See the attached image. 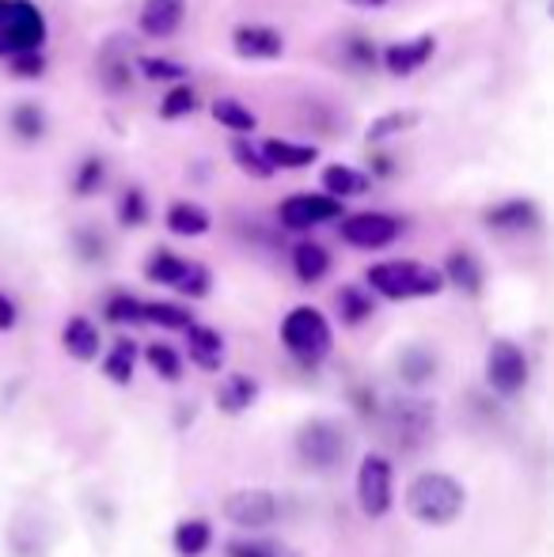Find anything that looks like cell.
I'll use <instances>...</instances> for the list:
<instances>
[{"mask_svg": "<svg viewBox=\"0 0 554 557\" xmlns=\"http://www.w3.org/2000/svg\"><path fill=\"white\" fill-rule=\"evenodd\" d=\"M467 490L444 470H421L415 482L407 485V512L410 520L426 528H448L464 516Z\"/></svg>", "mask_w": 554, "mask_h": 557, "instance_id": "obj_1", "label": "cell"}, {"mask_svg": "<svg viewBox=\"0 0 554 557\" xmlns=\"http://www.w3.org/2000/svg\"><path fill=\"white\" fill-rule=\"evenodd\" d=\"M369 293L384 296V300H421V296H436L444 288L441 270L415 258H395V262H377L365 273Z\"/></svg>", "mask_w": 554, "mask_h": 557, "instance_id": "obj_2", "label": "cell"}, {"mask_svg": "<svg viewBox=\"0 0 554 557\" xmlns=\"http://www.w3.org/2000/svg\"><path fill=\"white\" fill-rule=\"evenodd\" d=\"M296 459L308 470H319V474H331L342 462L354 455V436L346 433V425L334 418H311L296 429Z\"/></svg>", "mask_w": 554, "mask_h": 557, "instance_id": "obj_3", "label": "cell"}, {"mask_svg": "<svg viewBox=\"0 0 554 557\" xmlns=\"http://www.w3.org/2000/svg\"><path fill=\"white\" fill-rule=\"evenodd\" d=\"M281 345H285L288 357H293L300 368L323 364V357L334 345L331 323H327V315L319 308L300 304V308H293L285 319H281Z\"/></svg>", "mask_w": 554, "mask_h": 557, "instance_id": "obj_4", "label": "cell"}, {"mask_svg": "<svg viewBox=\"0 0 554 557\" xmlns=\"http://www.w3.org/2000/svg\"><path fill=\"white\" fill-rule=\"evenodd\" d=\"M436 425V406L426 398H395L380 413V429L399 451H418Z\"/></svg>", "mask_w": 554, "mask_h": 557, "instance_id": "obj_5", "label": "cell"}, {"mask_svg": "<svg viewBox=\"0 0 554 557\" xmlns=\"http://www.w3.org/2000/svg\"><path fill=\"white\" fill-rule=\"evenodd\" d=\"M357 505L369 520H384L395 505V467L387 455H365L357 467Z\"/></svg>", "mask_w": 554, "mask_h": 557, "instance_id": "obj_6", "label": "cell"}, {"mask_svg": "<svg viewBox=\"0 0 554 557\" xmlns=\"http://www.w3.org/2000/svg\"><path fill=\"white\" fill-rule=\"evenodd\" d=\"M42 46H46V15L30 0H12V12L0 23V61L42 50Z\"/></svg>", "mask_w": 554, "mask_h": 557, "instance_id": "obj_7", "label": "cell"}, {"mask_svg": "<svg viewBox=\"0 0 554 557\" xmlns=\"http://www.w3.org/2000/svg\"><path fill=\"white\" fill-rule=\"evenodd\" d=\"M528 375H532V364H528L525 349L509 337H497L487 349V383L494 395L502 398H517L520 391L528 387Z\"/></svg>", "mask_w": 554, "mask_h": 557, "instance_id": "obj_8", "label": "cell"}, {"mask_svg": "<svg viewBox=\"0 0 554 557\" xmlns=\"http://www.w3.org/2000/svg\"><path fill=\"white\" fill-rule=\"evenodd\" d=\"M403 224L392 213H377V209H365V213H349L342 216L338 235L357 250H384L399 239Z\"/></svg>", "mask_w": 554, "mask_h": 557, "instance_id": "obj_9", "label": "cell"}, {"mask_svg": "<svg viewBox=\"0 0 554 557\" xmlns=\"http://www.w3.org/2000/svg\"><path fill=\"white\" fill-rule=\"evenodd\" d=\"M221 512H224V520L236 523L239 531H262V528H270V523L278 520L281 505H278L274 490H259V485H255V490L229 493V497H224V505H221Z\"/></svg>", "mask_w": 554, "mask_h": 557, "instance_id": "obj_10", "label": "cell"}, {"mask_svg": "<svg viewBox=\"0 0 554 557\" xmlns=\"http://www.w3.org/2000/svg\"><path fill=\"white\" fill-rule=\"evenodd\" d=\"M342 201L327 198V194H293L278 206V221L288 232H311L319 224L342 221Z\"/></svg>", "mask_w": 554, "mask_h": 557, "instance_id": "obj_11", "label": "cell"}, {"mask_svg": "<svg viewBox=\"0 0 554 557\" xmlns=\"http://www.w3.org/2000/svg\"><path fill=\"white\" fill-rule=\"evenodd\" d=\"M130 53H134V46L126 38H107L103 50H99L96 69L107 96H130L134 91V58Z\"/></svg>", "mask_w": 554, "mask_h": 557, "instance_id": "obj_12", "label": "cell"}, {"mask_svg": "<svg viewBox=\"0 0 554 557\" xmlns=\"http://www.w3.org/2000/svg\"><path fill=\"white\" fill-rule=\"evenodd\" d=\"M482 224L502 235H532V232H540L543 216L532 198H509V201L490 206L487 213H482Z\"/></svg>", "mask_w": 554, "mask_h": 557, "instance_id": "obj_13", "label": "cell"}, {"mask_svg": "<svg viewBox=\"0 0 554 557\" xmlns=\"http://www.w3.org/2000/svg\"><path fill=\"white\" fill-rule=\"evenodd\" d=\"M433 53H436V38L418 35V38H407V42H392L380 53V61H384V69L395 81H403V76H415L421 65H429Z\"/></svg>", "mask_w": 554, "mask_h": 557, "instance_id": "obj_14", "label": "cell"}, {"mask_svg": "<svg viewBox=\"0 0 554 557\" xmlns=\"http://www.w3.org/2000/svg\"><path fill=\"white\" fill-rule=\"evenodd\" d=\"M232 50L244 61H278L285 53V38L274 27H262V23H244V27L232 30Z\"/></svg>", "mask_w": 554, "mask_h": 557, "instance_id": "obj_15", "label": "cell"}, {"mask_svg": "<svg viewBox=\"0 0 554 557\" xmlns=\"http://www.w3.org/2000/svg\"><path fill=\"white\" fill-rule=\"evenodd\" d=\"M186 20V0H145L137 15V27L145 38H171L178 35Z\"/></svg>", "mask_w": 554, "mask_h": 557, "instance_id": "obj_16", "label": "cell"}, {"mask_svg": "<svg viewBox=\"0 0 554 557\" xmlns=\"http://www.w3.org/2000/svg\"><path fill=\"white\" fill-rule=\"evenodd\" d=\"M183 334H186V357H190V364L201 368V372H221L224 337L206 323H190Z\"/></svg>", "mask_w": 554, "mask_h": 557, "instance_id": "obj_17", "label": "cell"}, {"mask_svg": "<svg viewBox=\"0 0 554 557\" xmlns=\"http://www.w3.org/2000/svg\"><path fill=\"white\" fill-rule=\"evenodd\" d=\"M441 277H444V285H452L456 293H464V296H479L482 281H487V277H482V262L464 247L448 250V258H444V265H441Z\"/></svg>", "mask_w": 554, "mask_h": 557, "instance_id": "obj_18", "label": "cell"}, {"mask_svg": "<svg viewBox=\"0 0 554 557\" xmlns=\"http://www.w3.org/2000/svg\"><path fill=\"white\" fill-rule=\"evenodd\" d=\"M99 345H103V337H99V326L91 323V319L73 315L61 326V349L73 360H81V364H91V360L99 357Z\"/></svg>", "mask_w": 554, "mask_h": 557, "instance_id": "obj_19", "label": "cell"}, {"mask_svg": "<svg viewBox=\"0 0 554 557\" xmlns=\"http://www.w3.org/2000/svg\"><path fill=\"white\" fill-rule=\"evenodd\" d=\"M262 156L274 171H296V168H311L319 160L316 145H300V140H281V137H267L262 140Z\"/></svg>", "mask_w": 554, "mask_h": 557, "instance_id": "obj_20", "label": "cell"}, {"mask_svg": "<svg viewBox=\"0 0 554 557\" xmlns=\"http://www.w3.org/2000/svg\"><path fill=\"white\" fill-rule=\"evenodd\" d=\"M255 398H259V383L244 372H232V375H224V383L217 387V410L229 413V418H239V413L251 410Z\"/></svg>", "mask_w": 554, "mask_h": 557, "instance_id": "obj_21", "label": "cell"}, {"mask_svg": "<svg viewBox=\"0 0 554 557\" xmlns=\"http://www.w3.org/2000/svg\"><path fill=\"white\" fill-rule=\"evenodd\" d=\"M323 194L334 201H346V198H361L365 190L372 186V178L365 171L349 168V163H327L323 168Z\"/></svg>", "mask_w": 554, "mask_h": 557, "instance_id": "obj_22", "label": "cell"}, {"mask_svg": "<svg viewBox=\"0 0 554 557\" xmlns=\"http://www.w3.org/2000/svg\"><path fill=\"white\" fill-rule=\"evenodd\" d=\"M293 273L300 285H319L331 273V250L316 239H300L293 247Z\"/></svg>", "mask_w": 554, "mask_h": 557, "instance_id": "obj_23", "label": "cell"}, {"mask_svg": "<svg viewBox=\"0 0 554 557\" xmlns=\"http://www.w3.org/2000/svg\"><path fill=\"white\" fill-rule=\"evenodd\" d=\"M395 368H399V380L407 387H426L436 375V352L426 349V345H407V349L395 357Z\"/></svg>", "mask_w": 554, "mask_h": 557, "instance_id": "obj_24", "label": "cell"}, {"mask_svg": "<svg viewBox=\"0 0 554 557\" xmlns=\"http://www.w3.org/2000/svg\"><path fill=\"white\" fill-rule=\"evenodd\" d=\"M171 546H175L178 557H201L213 546V528L201 516H190V520H178L175 531H171Z\"/></svg>", "mask_w": 554, "mask_h": 557, "instance_id": "obj_25", "label": "cell"}, {"mask_svg": "<svg viewBox=\"0 0 554 557\" xmlns=\"http://www.w3.org/2000/svg\"><path fill=\"white\" fill-rule=\"evenodd\" d=\"M186 273H190V258H178V255H171V250H152L148 255V262H145V277L152 281V285H168V288H183V281H186Z\"/></svg>", "mask_w": 554, "mask_h": 557, "instance_id": "obj_26", "label": "cell"}, {"mask_svg": "<svg viewBox=\"0 0 554 557\" xmlns=\"http://www.w3.org/2000/svg\"><path fill=\"white\" fill-rule=\"evenodd\" d=\"M163 224H168L171 235H183V239H198V235L209 232V213L201 206H194V201H171L168 206V216H163Z\"/></svg>", "mask_w": 554, "mask_h": 557, "instance_id": "obj_27", "label": "cell"}, {"mask_svg": "<svg viewBox=\"0 0 554 557\" xmlns=\"http://www.w3.org/2000/svg\"><path fill=\"white\" fill-rule=\"evenodd\" d=\"M334 308H338V319L346 326H361L365 319H372L377 300H372V293H365L361 285H342L338 293H334Z\"/></svg>", "mask_w": 554, "mask_h": 557, "instance_id": "obj_28", "label": "cell"}, {"mask_svg": "<svg viewBox=\"0 0 554 557\" xmlns=\"http://www.w3.org/2000/svg\"><path fill=\"white\" fill-rule=\"evenodd\" d=\"M134 368H137V345L130 342V337H119V342L111 345V352L103 357V375L111 383H119V387H130Z\"/></svg>", "mask_w": 554, "mask_h": 557, "instance_id": "obj_29", "label": "cell"}, {"mask_svg": "<svg viewBox=\"0 0 554 557\" xmlns=\"http://www.w3.org/2000/svg\"><path fill=\"white\" fill-rule=\"evenodd\" d=\"M8 125L23 145H38L46 137V111L38 103H15L12 114H8Z\"/></svg>", "mask_w": 554, "mask_h": 557, "instance_id": "obj_30", "label": "cell"}, {"mask_svg": "<svg viewBox=\"0 0 554 557\" xmlns=\"http://www.w3.org/2000/svg\"><path fill=\"white\" fill-rule=\"evenodd\" d=\"M209 111H213L217 125H224V129H232V133H255V125H259L255 111L239 103V99H213Z\"/></svg>", "mask_w": 554, "mask_h": 557, "instance_id": "obj_31", "label": "cell"}, {"mask_svg": "<svg viewBox=\"0 0 554 557\" xmlns=\"http://www.w3.org/2000/svg\"><path fill=\"white\" fill-rule=\"evenodd\" d=\"M145 364L152 368L156 375H160L163 383H178L183 380V357H178L175 345L168 342H152L145 349Z\"/></svg>", "mask_w": 554, "mask_h": 557, "instance_id": "obj_32", "label": "cell"}, {"mask_svg": "<svg viewBox=\"0 0 554 557\" xmlns=\"http://www.w3.org/2000/svg\"><path fill=\"white\" fill-rule=\"evenodd\" d=\"M201 107V99H198V88L194 84H171L168 88V96H163V103H160V117L163 122H178V117H190L194 111Z\"/></svg>", "mask_w": 554, "mask_h": 557, "instance_id": "obj_33", "label": "cell"}, {"mask_svg": "<svg viewBox=\"0 0 554 557\" xmlns=\"http://www.w3.org/2000/svg\"><path fill=\"white\" fill-rule=\"evenodd\" d=\"M232 160H236V168L244 171V175L259 178V183H267V178H274V168L267 163V156H262L259 145H251V140H232Z\"/></svg>", "mask_w": 554, "mask_h": 557, "instance_id": "obj_34", "label": "cell"}, {"mask_svg": "<svg viewBox=\"0 0 554 557\" xmlns=\"http://www.w3.org/2000/svg\"><path fill=\"white\" fill-rule=\"evenodd\" d=\"M46 550H50V539L38 535V523H30V520H20L12 528V535H8V554L12 557H23V554L46 557Z\"/></svg>", "mask_w": 554, "mask_h": 557, "instance_id": "obj_35", "label": "cell"}, {"mask_svg": "<svg viewBox=\"0 0 554 557\" xmlns=\"http://www.w3.org/2000/svg\"><path fill=\"white\" fill-rule=\"evenodd\" d=\"M418 125V114L415 111H392V114H380L377 122L365 129V140L369 145H384L387 137H399V133L415 129Z\"/></svg>", "mask_w": 554, "mask_h": 557, "instance_id": "obj_36", "label": "cell"}, {"mask_svg": "<svg viewBox=\"0 0 554 557\" xmlns=\"http://www.w3.org/2000/svg\"><path fill=\"white\" fill-rule=\"evenodd\" d=\"M145 323L163 326V331H186V326L194 323V315L183 308V304L156 300V304H145Z\"/></svg>", "mask_w": 554, "mask_h": 557, "instance_id": "obj_37", "label": "cell"}, {"mask_svg": "<svg viewBox=\"0 0 554 557\" xmlns=\"http://www.w3.org/2000/svg\"><path fill=\"white\" fill-rule=\"evenodd\" d=\"M107 319L119 326H140L145 323V300H137V296H130V293H114L111 300H107Z\"/></svg>", "mask_w": 554, "mask_h": 557, "instance_id": "obj_38", "label": "cell"}, {"mask_svg": "<svg viewBox=\"0 0 554 557\" xmlns=\"http://www.w3.org/2000/svg\"><path fill=\"white\" fill-rule=\"evenodd\" d=\"M224 550H229V557H300L288 546L270 543V539H232Z\"/></svg>", "mask_w": 554, "mask_h": 557, "instance_id": "obj_39", "label": "cell"}, {"mask_svg": "<svg viewBox=\"0 0 554 557\" xmlns=\"http://www.w3.org/2000/svg\"><path fill=\"white\" fill-rule=\"evenodd\" d=\"M107 183V163L99 160V156H88V160L76 168L73 175V190L81 194V198H91V194H99Z\"/></svg>", "mask_w": 554, "mask_h": 557, "instance_id": "obj_40", "label": "cell"}, {"mask_svg": "<svg viewBox=\"0 0 554 557\" xmlns=\"http://www.w3.org/2000/svg\"><path fill=\"white\" fill-rule=\"evenodd\" d=\"M137 69H140V76H145V81H160V84H183L186 81V69L178 65V61L152 58V53L137 58Z\"/></svg>", "mask_w": 554, "mask_h": 557, "instance_id": "obj_41", "label": "cell"}, {"mask_svg": "<svg viewBox=\"0 0 554 557\" xmlns=\"http://www.w3.org/2000/svg\"><path fill=\"white\" fill-rule=\"evenodd\" d=\"M148 221V198L140 186H130L126 194L119 198V224L122 227H140Z\"/></svg>", "mask_w": 554, "mask_h": 557, "instance_id": "obj_42", "label": "cell"}, {"mask_svg": "<svg viewBox=\"0 0 554 557\" xmlns=\"http://www.w3.org/2000/svg\"><path fill=\"white\" fill-rule=\"evenodd\" d=\"M209 288H213V273H209L201 262H190V273H186V281H183L178 293L190 296V300H201V296H209Z\"/></svg>", "mask_w": 554, "mask_h": 557, "instance_id": "obj_43", "label": "cell"}, {"mask_svg": "<svg viewBox=\"0 0 554 557\" xmlns=\"http://www.w3.org/2000/svg\"><path fill=\"white\" fill-rule=\"evenodd\" d=\"M8 69L20 76H42L46 73V53L42 50H30V53H20V58L8 61Z\"/></svg>", "mask_w": 554, "mask_h": 557, "instance_id": "obj_44", "label": "cell"}, {"mask_svg": "<svg viewBox=\"0 0 554 557\" xmlns=\"http://www.w3.org/2000/svg\"><path fill=\"white\" fill-rule=\"evenodd\" d=\"M76 247H81V255L88 258V262H96V258L107 255V239L103 232H91V227H84V232H76Z\"/></svg>", "mask_w": 554, "mask_h": 557, "instance_id": "obj_45", "label": "cell"}, {"mask_svg": "<svg viewBox=\"0 0 554 557\" xmlns=\"http://www.w3.org/2000/svg\"><path fill=\"white\" fill-rule=\"evenodd\" d=\"M346 58L354 65H377V46H369L365 38H346Z\"/></svg>", "mask_w": 554, "mask_h": 557, "instance_id": "obj_46", "label": "cell"}, {"mask_svg": "<svg viewBox=\"0 0 554 557\" xmlns=\"http://www.w3.org/2000/svg\"><path fill=\"white\" fill-rule=\"evenodd\" d=\"M15 323H20V308H15V300L8 293H0V334L15 331Z\"/></svg>", "mask_w": 554, "mask_h": 557, "instance_id": "obj_47", "label": "cell"}, {"mask_svg": "<svg viewBox=\"0 0 554 557\" xmlns=\"http://www.w3.org/2000/svg\"><path fill=\"white\" fill-rule=\"evenodd\" d=\"M349 8H361V12H372V8H384L392 4V0H346Z\"/></svg>", "mask_w": 554, "mask_h": 557, "instance_id": "obj_48", "label": "cell"}, {"mask_svg": "<svg viewBox=\"0 0 554 557\" xmlns=\"http://www.w3.org/2000/svg\"><path fill=\"white\" fill-rule=\"evenodd\" d=\"M8 12H12V0H0V23L8 20Z\"/></svg>", "mask_w": 554, "mask_h": 557, "instance_id": "obj_49", "label": "cell"}]
</instances>
